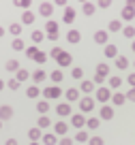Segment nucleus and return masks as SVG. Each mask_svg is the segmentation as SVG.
I'll list each match as a JSON object with an SVG mask.
<instances>
[{
    "label": "nucleus",
    "instance_id": "39",
    "mask_svg": "<svg viewBox=\"0 0 135 145\" xmlns=\"http://www.w3.org/2000/svg\"><path fill=\"white\" fill-rule=\"evenodd\" d=\"M5 66H7V71H9V72H17L19 71V62H17V60H9Z\"/></svg>",
    "mask_w": 135,
    "mask_h": 145
},
{
    "label": "nucleus",
    "instance_id": "1",
    "mask_svg": "<svg viewBox=\"0 0 135 145\" xmlns=\"http://www.w3.org/2000/svg\"><path fill=\"white\" fill-rule=\"evenodd\" d=\"M64 92L60 90V86H50V88H45L43 90V96H45V100H54V98H60Z\"/></svg>",
    "mask_w": 135,
    "mask_h": 145
},
{
    "label": "nucleus",
    "instance_id": "7",
    "mask_svg": "<svg viewBox=\"0 0 135 145\" xmlns=\"http://www.w3.org/2000/svg\"><path fill=\"white\" fill-rule=\"evenodd\" d=\"M99 118L101 120H114V107H109V105H103L99 111Z\"/></svg>",
    "mask_w": 135,
    "mask_h": 145
},
{
    "label": "nucleus",
    "instance_id": "35",
    "mask_svg": "<svg viewBox=\"0 0 135 145\" xmlns=\"http://www.w3.org/2000/svg\"><path fill=\"white\" fill-rule=\"evenodd\" d=\"M107 81H109V90H118V88L122 86L120 77H107Z\"/></svg>",
    "mask_w": 135,
    "mask_h": 145
},
{
    "label": "nucleus",
    "instance_id": "18",
    "mask_svg": "<svg viewBox=\"0 0 135 145\" xmlns=\"http://www.w3.org/2000/svg\"><path fill=\"white\" fill-rule=\"evenodd\" d=\"M67 41L73 43V45H77V43L81 41V34H79L77 30H69V32H67Z\"/></svg>",
    "mask_w": 135,
    "mask_h": 145
},
{
    "label": "nucleus",
    "instance_id": "15",
    "mask_svg": "<svg viewBox=\"0 0 135 145\" xmlns=\"http://www.w3.org/2000/svg\"><path fill=\"white\" fill-rule=\"evenodd\" d=\"M39 13L43 15V17H52V13H54V5H50V2H43V5L39 7Z\"/></svg>",
    "mask_w": 135,
    "mask_h": 145
},
{
    "label": "nucleus",
    "instance_id": "59",
    "mask_svg": "<svg viewBox=\"0 0 135 145\" xmlns=\"http://www.w3.org/2000/svg\"><path fill=\"white\" fill-rule=\"evenodd\" d=\"M30 145H41V143H39V141H30Z\"/></svg>",
    "mask_w": 135,
    "mask_h": 145
},
{
    "label": "nucleus",
    "instance_id": "36",
    "mask_svg": "<svg viewBox=\"0 0 135 145\" xmlns=\"http://www.w3.org/2000/svg\"><path fill=\"white\" fill-rule=\"evenodd\" d=\"M13 5L17 7V9L28 11V9H30V5H32V0H13Z\"/></svg>",
    "mask_w": 135,
    "mask_h": 145
},
{
    "label": "nucleus",
    "instance_id": "29",
    "mask_svg": "<svg viewBox=\"0 0 135 145\" xmlns=\"http://www.w3.org/2000/svg\"><path fill=\"white\" fill-rule=\"evenodd\" d=\"M50 79L54 81V86H58V83H60V81L64 79V75H62V71H60V68H56V71H54V72L50 75Z\"/></svg>",
    "mask_w": 135,
    "mask_h": 145
},
{
    "label": "nucleus",
    "instance_id": "46",
    "mask_svg": "<svg viewBox=\"0 0 135 145\" xmlns=\"http://www.w3.org/2000/svg\"><path fill=\"white\" fill-rule=\"evenodd\" d=\"M62 51H64V49H60V47H52V51H50V58H54V60H56L60 54H62Z\"/></svg>",
    "mask_w": 135,
    "mask_h": 145
},
{
    "label": "nucleus",
    "instance_id": "30",
    "mask_svg": "<svg viewBox=\"0 0 135 145\" xmlns=\"http://www.w3.org/2000/svg\"><path fill=\"white\" fill-rule=\"evenodd\" d=\"M116 68H120V71L129 68V60H126V56H118V58H116Z\"/></svg>",
    "mask_w": 135,
    "mask_h": 145
},
{
    "label": "nucleus",
    "instance_id": "57",
    "mask_svg": "<svg viewBox=\"0 0 135 145\" xmlns=\"http://www.w3.org/2000/svg\"><path fill=\"white\" fill-rule=\"evenodd\" d=\"M5 86H7V83H5V81H2V79H0V92L5 90Z\"/></svg>",
    "mask_w": 135,
    "mask_h": 145
},
{
    "label": "nucleus",
    "instance_id": "50",
    "mask_svg": "<svg viewBox=\"0 0 135 145\" xmlns=\"http://www.w3.org/2000/svg\"><path fill=\"white\" fill-rule=\"evenodd\" d=\"M126 83H129L131 88H135V72H131L129 77H126Z\"/></svg>",
    "mask_w": 135,
    "mask_h": 145
},
{
    "label": "nucleus",
    "instance_id": "62",
    "mask_svg": "<svg viewBox=\"0 0 135 145\" xmlns=\"http://www.w3.org/2000/svg\"><path fill=\"white\" fill-rule=\"evenodd\" d=\"M79 2H81V5H84V2H88V0H79Z\"/></svg>",
    "mask_w": 135,
    "mask_h": 145
},
{
    "label": "nucleus",
    "instance_id": "42",
    "mask_svg": "<svg viewBox=\"0 0 135 145\" xmlns=\"http://www.w3.org/2000/svg\"><path fill=\"white\" fill-rule=\"evenodd\" d=\"M122 34H124L126 39H135V26H124L122 28Z\"/></svg>",
    "mask_w": 135,
    "mask_h": 145
},
{
    "label": "nucleus",
    "instance_id": "45",
    "mask_svg": "<svg viewBox=\"0 0 135 145\" xmlns=\"http://www.w3.org/2000/svg\"><path fill=\"white\" fill-rule=\"evenodd\" d=\"M71 77H73V79H81V77H84V71H81L79 66H75V68L71 71Z\"/></svg>",
    "mask_w": 135,
    "mask_h": 145
},
{
    "label": "nucleus",
    "instance_id": "23",
    "mask_svg": "<svg viewBox=\"0 0 135 145\" xmlns=\"http://www.w3.org/2000/svg\"><path fill=\"white\" fill-rule=\"evenodd\" d=\"M75 141H77V143H88V141H90V135H88V130H84V128H81V130H77V135H75Z\"/></svg>",
    "mask_w": 135,
    "mask_h": 145
},
{
    "label": "nucleus",
    "instance_id": "12",
    "mask_svg": "<svg viewBox=\"0 0 135 145\" xmlns=\"http://www.w3.org/2000/svg\"><path fill=\"white\" fill-rule=\"evenodd\" d=\"M11 118H13V109H11L9 105H2V107H0V120L7 122V120H11Z\"/></svg>",
    "mask_w": 135,
    "mask_h": 145
},
{
    "label": "nucleus",
    "instance_id": "40",
    "mask_svg": "<svg viewBox=\"0 0 135 145\" xmlns=\"http://www.w3.org/2000/svg\"><path fill=\"white\" fill-rule=\"evenodd\" d=\"M24 54H26V58L34 60V56L39 54V49H36V45H30V47H26V49H24Z\"/></svg>",
    "mask_w": 135,
    "mask_h": 145
},
{
    "label": "nucleus",
    "instance_id": "54",
    "mask_svg": "<svg viewBox=\"0 0 135 145\" xmlns=\"http://www.w3.org/2000/svg\"><path fill=\"white\" fill-rule=\"evenodd\" d=\"M54 5H58V7H67V0H54Z\"/></svg>",
    "mask_w": 135,
    "mask_h": 145
},
{
    "label": "nucleus",
    "instance_id": "34",
    "mask_svg": "<svg viewBox=\"0 0 135 145\" xmlns=\"http://www.w3.org/2000/svg\"><path fill=\"white\" fill-rule=\"evenodd\" d=\"M9 34L17 39V36L22 34V24H11V26H9Z\"/></svg>",
    "mask_w": 135,
    "mask_h": 145
},
{
    "label": "nucleus",
    "instance_id": "22",
    "mask_svg": "<svg viewBox=\"0 0 135 145\" xmlns=\"http://www.w3.org/2000/svg\"><path fill=\"white\" fill-rule=\"evenodd\" d=\"M28 139H30V141L43 139V132H41V128H39V126H36V128H30V130H28Z\"/></svg>",
    "mask_w": 135,
    "mask_h": 145
},
{
    "label": "nucleus",
    "instance_id": "20",
    "mask_svg": "<svg viewBox=\"0 0 135 145\" xmlns=\"http://www.w3.org/2000/svg\"><path fill=\"white\" fill-rule=\"evenodd\" d=\"M126 103V94H120V92H116V94L112 96V105L114 107H120V105Z\"/></svg>",
    "mask_w": 135,
    "mask_h": 145
},
{
    "label": "nucleus",
    "instance_id": "44",
    "mask_svg": "<svg viewBox=\"0 0 135 145\" xmlns=\"http://www.w3.org/2000/svg\"><path fill=\"white\" fill-rule=\"evenodd\" d=\"M47 58H50V54H45V51H39V54L34 56V62H36V64H43V62H47Z\"/></svg>",
    "mask_w": 135,
    "mask_h": 145
},
{
    "label": "nucleus",
    "instance_id": "32",
    "mask_svg": "<svg viewBox=\"0 0 135 145\" xmlns=\"http://www.w3.org/2000/svg\"><path fill=\"white\" fill-rule=\"evenodd\" d=\"M26 96H28V98H39V96H41L39 86H30V88L26 90Z\"/></svg>",
    "mask_w": 135,
    "mask_h": 145
},
{
    "label": "nucleus",
    "instance_id": "49",
    "mask_svg": "<svg viewBox=\"0 0 135 145\" xmlns=\"http://www.w3.org/2000/svg\"><path fill=\"white\" fill-rule=\"evenodd\" d=\"M99 7L101 9H109V7H112V0H99Z\"/></svg>",
    "mask_w": 135,
    "mask_h": 145
},
{
    "label": "nucleus",
    "instance_id": "38",
    "mask_svg": "<svg viewBox=\"0 0 135 145\" xmlns=\"http://www.w3.org/2000/svg\"><path fill=\"white\" fill-rule=\"evenodd\" d=\"M11 47H13L15 51H24V49H26V45H24V41H22V39H19V36H17V39H13V43H11Z\"/></svg>",
    "mask_w": 135,
    "mask_h": 145
},
{
    "label": "nucleus",
    "instance_id": "14",
    "mask_svg": "<svg viewBox=\"0 0 135 145\" xmlns=\"http://www.w3.org/2000/svg\"><path fill=\"white\" fill-rule=\"evenodd\" d=\"M45 79H47V72H45L43 68H39V71H34V72H32V81H34L36 86H39V83H43Z\"/></svg>",
    "mask_w": 135,
    "mask_h": 145
},
{
    "label": "nucleus",
    "instance_id": "58",
    "mask_svg": "<svg viewBox=\"0 0 135 145\" xmlns=\"http://www.w3.org/2000/svg\"><path fill=\"white\" fill-rule=\"evenodd\" d=\"M5 32H7L5 28H0V36H5Z\"/></svg>",
    "mask_w": 135,
    "mask_h": 145
},
{
    "label": "nucleus",
    "instance_id": "3",
    "mask_svg": "<svg viewBox=\"0 0 135 145\" xmlns=\"http://www.w3.org/2000/svg\"><path fill=\"white\" fill-rule=\"evenodd\" d=\"M112 90H109V88H103V86H101L99 88V90H97V100H99V103H107V100H112Z\"/></svg>",
    "mask_w": 135,
    "mask_h": 145
},
{
    "label": "nucleus",
    "instance_id": "61",
    "mask_svg": "<svg viewBox=\"0 0 135 145\" xmlns=\"http://www.w3.org/2000/svg\"><path fill=\"white\" fill-rule=\"evenodd\" d=\"M0 130H2V120H0Z\"/></svg>",
    "mask_w": 135,
    "mask_h": 145
},
{
    "label": "nucleus",
    "instance_id": "4",
    "mask_svg": "<svg viewBox=\"0 0 135 145\" xmlns=\"http://www.w3.org/2000/svg\"><path fill=\"white\" fill-rule=\"evenodd\" d=\"M86 122H88V120L84 118V113H75V115H71V124H73V128H84L86 126Z\"/></svg>",
    "mask_w": 135,
    "mask_h": 145
},
{
    "label": "nucleus",
    "instance_id": "24",
    "mask_svg": "<svg viewBox=\"0 0 135 145\" xmlns=\"http://www.w3.org/2000/svg\"><path fill=\"white\" fill-rule=\"evenodd\" d=\"M45 32H47V34H58V22L50 19V22L45 24Z\"/></svg>",
    "mask_w": 135,
    "mask_h": 145
},
{
    "label": "nucleus",
    "instance_id": "8",
    "mask_svg": "<svg viewBox=\"0 0 135 145\" xmlns=\"http://www.w3.org/2000/svg\"><path fill=\"white\" fill-rule=\"evenodd\" d=\"M62 22H64V24H73V22H75V9H71V7H64Z\"/></svg>",
    "mask_w": 135,
    "mask_h": 145
},
{
    "label": "nucleus",
    "instance_id": "27",
    "mask_svg": "<svg viewBox=\"0 0 135 145\" xmlns=\"http://www.w3.org/2000/svg\"><path fill=\"white\" fill-rule=\"evenodd\" d=\"M95 11H97V7L92 5V2H84V5H81V13L88 15V17H90V15H95Z\"/></svg>",
    "mask_w": 135,
    "mask_h": 145
},
{
    "label": "nucleus",
    "instance_id": "47",
    "mask_svg": "<svg viewBox=\"0 0 135 145\" xmlns=\"http://www.w3.org/2000/svg\"><path fill=\"white\" fill-rule=\"evenodd\" d=\"M88 145H103V139H101V137H90Z\"/></svg>",
    "mask_w": 135,
    "mask_h": 145
},
{
    "label": "nucleus",
    "instance_id": "43",
    "mask_svg": "<svg viewBox=\"0 0 135 145\" xmlns=\"http://www.w3.org/2000/svg\"><path fill=\"white\" fill-rule=\"evenodd\" d=\"M45 39V32L43 30H34L32 32V43H41Z\"/></svg>",
    "mask_w": 135,
    "mask_h": 145
},
{
    "label": "nucleus",
    "instance_id": "2",
    "mask_svg": "<svg viewBox=\"0 0 135 145\" xmlns=\"http://www.w3.org/2000/svg\"><path fill=\"white\" fill-rule=\"evenodd\" d=\"M92 109H95V98H92V96L79 98V111L81 113H88V111H92Z\"/></svg>",
    "mask_w": 135,
    "mask_h": 145
},
{
    "label": "nucleus",
    "instance_id": "31",
    "mask_svg": "<svg viewBox=\"0 0 135 145\" xmlns=\"http://www.w3.org/2000/svg\"><path fill=\"white\" fill-rule=\"evenodd\" d=\"M36 111H39L41 115H45L50 111V103H47V100H39V103H36Z\"/></svg>",
    "mask_w": 135,
    "mask_h": 145
},
{
    "label": "nucleus",
    "instance_id": "10",
    "mask_svg": "<svg viewBox=\"0 0 135 145\" xmlns=\"http://www.w3.org/2000/svg\"><path fill=\"white\" fill-rule=\"evenodd\" d=\"M34 19H36V15L32 13L30 9L22 13V24H24V26H32V24H34Z\"/></svg>",
    "mask_w": 135,
    "mask_h": 145
},
{
    "label": "nucleus",
    "instance_id": "13",
    "mask_svg": "<svg viewBox=\"0 0 135 145\" xmlns=\"http://www.w3.org/2000/svg\"><path fill=\"white\" fill-rule=\"evenodd\" d=\"M120 17L124 19V22H133V19H135V9H131V7H124V9L120 11Z\"/></svg>",
    "mask_w": 135,
    "mask_h": 145
},
{
    "label": "nucleus",
    "instance_id": "37",
    "mask_svg": "<svg viewBox=\"0 0 135 145\" xmlns=\"http://www.w3.org/2000/svg\"><path fill=\"white\" fill-rule=\"evenodd\" d=\"M107 30H109V32L122 30V22H120V19H112V22H109V26H107Z\"/></svg>",
    "mask_w": 135,
    "mask_h": 145
},
{
    "label": "nucleus",
    "instance_id": "33",
    "mask_svg": "<svg viewBox=\"0 0 135 145\" xmlns=\"http://www.w3.org/2000/svg\"><path fill=\"white\" fill-rule=\"evenodd\" d=\"M36 126H39L41 130H43V128H50V126H52V120L47 118V115H41L39 122H36Z\"/></svg>",
    "mask_w": 135,
    "mask_h": 145
},
{
    "label": "nucleus",
    "instance_id": "48",
    "mask_svg": "<svg viewBox=\"0 0 135 145\" xmlns=\"http://www.w3.org/2000/svg\"><path fill=\"white\" fill-rule=\"evenodd\" d=\"M126 100H131V103H135V88H131V90L126 92Z\"/></svg>",
    "mask_w": 135,
    "mask_h": 145
},
{
    "label": "nucleus",
    "instance_id": "21",
    "mask_svg": "<svg viewBox=\"0 0 135 145\" xmlns=\"http://www.w3.org/2000/svg\"><path fill=\"white\" fill-rule=\"evenodd\" d=\"M32 77V75H30V72H28L26 71V68H19V71L17 72H15V79H17V81L19 83H24V81H28V79H30Z\"/></svg>",
    "mask_w": 135,
    "mask_h": 145
},
{
    "label": "nucleus",
    "instance_id": "6",
    "mask_svg": "<svg viewBox=\"0 0 135 145\" xmlns=\"http://www.w3.org/2000/svg\"><path fill=\"white\" fill-rule=\"evenodd\" d=\"M71 60H73V56L69 54V51H62V54L56 58V62H58V66L62 68V66H69V64H71Z\"/></svg>",
    "mask_w": 135,
    "mask_h": 145
},
{
    "label": "nucleus",
    "instance_id": "9",
    "mask_svg": "<svg viewBox=\"0 0 135 145\" xmlns=\"http://www.w3.org/2000/svg\"><path fill=\"white\" fill-rule=\"evenodd\" d=\"M103 54H105V58H118V47L114 45V43H107V45H105V49H103Z\"/></svg>",
    "mask_w": 135,
    "mask_h": 145
},
{
    "label": "nucleus",
    "instance_id": "28",
    "mask_svg": "<svg viewBox=\"0 0 135 145\" xmlns=\"http://www.w3.org/2000/svg\"><path fill=\"white\" fill-rule=\"evenodd\" d=\"M99 126H101V118H88V122H86L88 130H97Z\"/></svg>",
    "mask_w": 135,
    "mask_h": 145
},
{
    "label": "nucleus",
    "instance_id": "19",
    "mask_svg": "<svg viewBox=\"0 0 135 145\" xmlns=\"http://www.w3.org/2000/svg\"><path fill=\"white\" fill-rule=\"evenodd\" d=\"M41 141H43V145H56V143H58V135L45 132V135H43V139H41Z\"/></svg>",
    "mask_w": 135,
    "mask_h": 145
},
{
    "label": "nucleus",
    "instance_id": "55",
    "mask_svg": "<svg viewBox=\"0 0 135 145\" xmlns=\"http://www.w3.org/2000/svg\"><path fill=\"white\" fill-rule=\"evenodd\" d=\"M103 81H105L103 77H97V75H95V83H97V86H101V83H103Z\"/></svg>",
    "mask_w": 135,
    "mask_h": 145
},
{
    "label": "nucleus",
    "instance_id": "25",
    "mask_svg": "<svg viewBox=\"0 0 135 145\" xmlns=\"http://www.w3.org/2000/svg\"><path fill=\"white\" fill-rule=\"evenodd\" d=\"M67 130H69V126L64 122H58L54 126V135H58V137H64V135H67Z\"/></svg>",
    "mask_w": 135,
    "mask_h": 145
},
{
    "label": "nucleus",
    "instance_id": "52",
    "mask_svg": "<svg viewBox=\"0 0 135 145\" xmlns=\"http://www.w3.org/2000/svg\"><path fill=\"white\" fill-rule=\"evenodd\" d=\"M5 145H17V139H7Z\"/></svg>",
    "mask_w": 135,
    "mask_h": 145
},
{
    "label": "nucleus",
    "instance_id": "51",
    "mask_svg": "<svg viewBox=\"0 0 135 145\" xmlns=\"http://www.w3.org/2000/svg\"><path fill=\"white\" fill-rule=\"evenodd\" d=\"M58 145H73V139H69V137H62Z\"/></svg>",
    "mask_w": 135,
    "mask_h": 145
},
{
    "label": "nucleus",
    "instance_id": "56",
    "mask_svg": "<svg viewBox=\"0 0 135 145\" xmlns=\"http://www.w3.org/2000/svg\"><path fill=\"white\" fill-rule=\"evenodd\" d=\"M126 7H131V9H135V0H126Z\"/></svg>",
    "mask_w": 135,
    "mask_h": 145
},
{
    "label": "nucleus",
    "instance_id": "16",
    "mask_svg": "<svg viewBox=\"0 0 135 145\" xmlns=\"http://www.w3.org/2000/svg\"><path fill=\"white\" fill-rule=\"evenodd\" d=\"M64 96H67V103H75V100H79V90L69 88V90L64 92Z\"/></svg>",
    "mask_w": 135,
    "mask_h": 145
},
{
    "label": "nucleus",
    "instance_id": "53",
    "mask_svg": "<svg viewBox=\"0 0 135 145\" xmlns=\"http://www.w3.org/2000/svg\"><path fill=\"white\" fill-rule=\"evenodd\" d=\"M47 41H52V43L58 41V34H47Z\"/></svg>",
    "mask_w": 135,
    "mask_h": 145
},
{
    "label": "nucleus",
    "instance_id": "26",
    "mask_svg": "<svg viewBox=\"0 0 135 145\" xmlns=\"http://www.w3.org/2000/svg\"><path fill=\"white\" fill-rule=\"evenodd\" d=\"M95 86H97L95 81H88V79H86V81H81V92H84V94H92V92H95Z\"/></svg>",
    "mask_w": 135,
    "mask_h": 145
},
{
    "label": "nucleus",
    "instance_id": "41",
    "mask_svg": "<svg viewBox=\"0 0 135 145\" xmlns=\"http://www.w3.org/2000/svg\"><path fill=\"white\" fill-rule=\"evenodd\" d=\"M19 86H22V83H19V81H17V79H15V77H11V79H9V81H7V88H9V90H11V92H15V90H19Z\"/></svg>",
    "mask_w": 135,
    "mask_h": 145
},
{
    "label": "nucleus",
    "instance_id": "5",
    "mask_svg": "<svg viewBox=\"0 0 135 145\" xmlns=\"http://www.w3.org/2000/svg\"><path fill=\"white\" fill-rule=\"evenodd\" d=\"M107 41H109L107 30H97L95 32V43H99V45H107Z\"/></svg>",
    "mask_w": 135,
    "mask_h": 145
},
{
    "label": "nucleus",
    "instance_id": "60",
    "mask_svg": "<svg viewBox=\"0 0 135 145\" xmlns=\"http://www.w3.org/2000/svg\"><path fill=\"white\" fill-rule=\"evenodd\" d=\"M131 49H133V54H135V39H133V45H131Z\"/></svg>",
    "mask_w": 135,
    "mask_h": 145
},
{
    "label": "nucleus",
    "instance_id": "11",
    "mask_svg": "<svg viewBox=\"0 0 135 145\" xmlns=\"http://www.w3.org/2000/svg\"><path fill=\"white\" fill-rule=\"evenodd\" d=\"M56 113H58L60 118H67V115H71V105H69V103H60L58 107H56Z\"/></svg>",
    "mask_w": 135,
    "mask_h": 145
},
{
    "label": "nucleus",
    "instance_id": "17",
    "mask_svg": "<svg viewBox=\"0 0 135 145\" xmlns=\"http://www.w3.org/2000/svg\"><path fill=\"white\" fill-rule=\"evenodd\" d=\"M97 77H103V79L109 77V66H107L105 62H101L99 66H97Z\"/></svg>",
    "mask_w": 135,
    "mask_h": 145
}]
</instances>
